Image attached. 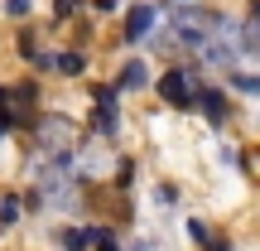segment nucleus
<instances>
[{
	"mask_svg": "<svg viewBox=\"0 0 260 251\" xmlns=\"http://www.w3.org/2000/svg\"><path fill=\"white\" fill-rule=\"evenodd\" d=\"M212 251H226V246H222V242H217V246H212Z\"/></svg>",
	"mask_w": 260,
	"mask_h": 251,
	"instance_id": "obj_9",
	"label": "nucleus"
},
{
	"mask_svg": "<svg viewBox=\"0 0 260 251\" xmlns=\"http://www.w3.org/2000/svg\"><path fill=\"white\" fill-rule=\"evenodd\" d=\"M77 5H82V0H58V5H53V15H73Z\"/></svg>",
	"mask_w": 260,
	"mask_h": 251,
	"instance_id": "obj_7",
	"label": "nucleus"
},
{
	"mask_svg": "<svg viewBox=\"0 0 260 251\" xmlns=\"http://www.w3.org/2000/svg\"><path fill=\"white\" fill-rule=\"evenodd\" d=\"M96 126H102V130H116V92H111V87L96 92Z\"/></svg>",
	"mask_w": 260,
	"mask_h": 251,
	"instance_id": "obj_3",
	"label": "nucleus"
},
{
	"mask_svg": "<svg viewBox=\"0 0 260 251\" xmlns=\"http://www.w3.org/2000/svg\"><path fill=\"white\" fill-rule=\"evenodd\" d=\"M198 106L207 111V121H212V126H222V121H226V102H222L217 92H203V97H198Z\"/></svg>",
	"mask_w": 260,
	"mask_h": 251,
	"instance_id": "obj_4",
	"label": "nucleus"
},
{
	"mask_svg": "<svg viewBox=\"0 0 260 251\" xmlns=\"http://www.w3.org/2000/svg\"><path fill=\"white\" fill-rule=\"evenodd\" d=\"M159 92H164V102H174V106H193L198 97V77L188 73V68H169L164 77H159Z\"/></svg>",
	"mask_w": 260,
	"mask_h": 251,
	"instance_id": "obj_1",
	"label": "nucleus"
},
{
	"mask_svg": "<svg viewBox=\"0 0 260 251\" xmlns=\"http://www.w3.org/2000/svg\"><path fill=\"white\" fill-rule=\"evenodd\" d=\"M5 10H10V15H24V10H29V0H10Z\"/></svg>",
	"mask_w": 260,
	"mask_h": 251,
	"instance_id": "obj_8",
	"label": "nucleus"
},
{
	"mask_svg": "<svg viewBox=\"0 0 260 251\" xmlns=\"http://www.w3.org/2000/svg\"><path fill=\"white\" fill-rule=\"evenodd\" d=\"M116 87H125V92L145 87V63H125V68H121V77H116Z\"/></svg>",
	"mask_w": 260,
	"mask_h": 251,
	"instance_id": "obj_5",
	"label": "nucleus"
},
{
	"mask_svg": "<svg viewBox=\"0 0 260 251\" xmlns=\"http://www.w3.org/2000/svg\"><path fill=\"white\" fill-rule=\"evenodd\" d=\"M48 68H58V73H82V58L77 53H53V58H44Z\"/></svg>",
	"mask_w": 260,
	"mask_h": 251,
	"instance_id": "obj_6",
	"label": "nucleus"
},
{
	"mask_svg": "<svg viewBox=\"0 0 260 251\" xmlns=\"http://www.w3.org/2000/svg\"><path fill=\"white\" fill-rule=\"evenodd\" d=\"M149 24H154V10H149V5H135V10L125 15V39H145Z\"/></svg>",
	"mask_w": 260,
	"mask_h": 251,
	"instance_id": "obj_2",
	"label": "nucleus"
}]
</instances>
